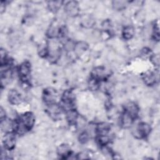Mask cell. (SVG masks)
<instances>
[{
    "instance_id": "cell-4",
    "label": "cell",
    "mask_w": 160,
    "mask_h": 160,
    "mask_svg": "<svg viewBox=\"0 0 160 160\" xmlns=\"http://www.w3.org/2000/svg\"><path fill=\"white\" fill-rule=\"evenodd\" d=\"M3 143L4 145V148L6 149L11 150L15 146L16 143V138L15 136L11 132H8L4 138Z\"/></svg>"
},
{
    "instance_id": "cell-1",
    "label": "cell",
    "mask_w": 160,
    "mask_h": 160,
    "mask_svg": "<svg viewBox=\"0 0 160 160\" xmlns=\"http://www.w3.org/2000/svg\"><path fill=\"white\" fill-rule=\"evenodd\" d=\"M19 121L26 128L27 131H28L31 129L33 126L35 119L32 113L30 112H27L22 115Z\"/></svg>"
},
{
    "instance_id": "cell-3",
    "label": "cell",
    "mask_w": 160,
    "mask_h": 160,
    "mask_svg": "<svg viewBox=\"0 0 160 160\" xmlns=\"http://www.w3.org/2000/svg\"><path fill=\"white\" fill-rule=\"evenodd\" d=\"M65 11L66 13L72 17L76 16L79 13V6L78 4L76 1H69L65 6Z\"/></svg>"
},
{
    "instance_id": "cell-10",
    "label": "cell",
    "mask_w": 160,
    "mask_h": 160,
    "mask_svg": "<svg viewBox=\"0 0 160 160\" xmlns=\"http://www.w3.org/2000/svg\"><path fill=\"white\" fill-rule=\"evenodd\" d=\"M57 153L61 158H67L71 154V149L68 144H61L57 149Z\"/></svg>"
},
{
    "instance_id": "cell-25",
    "label": "cell",
    "mask_w": 160,
    "mask_h": 160,
    "mask_svg": "<svg viewBox=\"0 0 160 160\" xmlns=\"http://www.w3.org/2000/svg\"><path fill=\"white\" fill-rule=\"evenodd\" d=\"M5 111L3 110V109L2 108H1V111H0V118H1V121L5 119Z\"/></svg>"
},
{
    "instance_id": "cell-24",
    "label": "cell",
    "mask_w": 160,
    "mask_h": 160,
    "mask_svg": "<svg viewBox=\"0 0 160 160\" xmlns=\"http://www.w3.org/2000/svg\"><path fill=\"white\" fill-rule=\"evenodd\" d=\"M125 3L126 2L124 1H114L113 2V6H114V8L116 9H122V8H123L124 7Z\"/></svg>"
},
{
    "instance_id": "cell-20",
    "label": "cell",
    "mask_w": 160,
    "mask_h": 160,
    "mask_svg": "<svg viewBox=\"0 0 160 160\" xmlns=\"http://www.w3.org/2000/svg\"><path fill=\"white\" fill-rule=\"evenodd\" d=\"M97 141L101 146H106L109 141V139L107 135H99Z\"/></svg>"
},
{
    "instance_id": "cell-5",
    "label": "cell",
    "mask_w": 160,
    "mask_h": 160,
    "mask_svg": "<svg viewBox=\"0 0 160 160\" xmlns=\"http://www.w3.org/2000/svg\"><path fill=\"white\" fill-rule=\"evenodd\" d=\"M139 109L138 106L133 102H128L124 107V112L130 115L133 119L136 118L138 115Z\"/></svg>"
},
{
    "instance_id": "cell-11",
    "label": "cell",
    "mask_w": 160,
    "mask_h": 160,
    "mask_svg": "<svg viewBox=\"0 0 160 160\" xmlns=\"http://www.w3.org/2000/svg\"><path fill=\"white\" fill-rule=\"evenodd\" d=\"M8 99L12 104H18L20 103L21 97L20 94L15 89H11L8 94Z\"/></svg>"
},
{
    "instance_id": "cell-13",
    "label": "cell",
    "mask_w": 160,
    "mask_h": 160,
    "mask_svg": "<svg viewBox=\"0 0 160 160\" xmlns=\"http://www.w3.org/2000/svg\"><path fill=\"white\" fill-rule=\"evenodd\" d=\"M78 114L73 109H69L66 112V119L70 124H75L78 121Z\"/></svg>"
},
{
    "instance_id": "cell-6",
    "label": "cell",
    "mask_w": 160,
    "mask_h": 160,
    "mask_svg": "<svg viewBox=\"0 0 160 160\" xmlns=\"http://www.w3.org/2000/svg\"><path fill=\"white\" fill-rule=\"evenodd\" d=\"M31 66L28 62H22L19 68V73L23 80H27V78L30 74Z\"/></svg>"
},
{
    "instance_id": "cell-16",
    "label": "cell",
    "mask_w": 160,
    "mask_h": 160,
    "mask_svg": "<svg viewBox=\"0 0 160 160\" xmlns=\"http://www.w3.org/2000/svg\"><path fill=\"white\" fill-rule=\"evenodd\" d=\"M110 130V126L106 122H101L97 126L96 131L99 135H107Z\"/></svg>"
},
{
    "instance_id": "cell-12",
    "label": "cell",
    "mask_w": 160,
    "mask_h": 160,
    "mask_svg": "<svg viewBox=\"0 0 160 160\" xmlns=\"http://www.w3.org/2000/svg\"><path fill=\"white\" fill-rule=\"evenodd\" d=\"M48 108V112L50 116L56 119L58 118L59 115L61 114V108L57 104H55L54 103H52L51 104L49 105Z\"/></svg>"
},
{
    "instance_id": "cell-17",
    "label": "cell",
    "mask_w": 160,
    "mask_h": 160,
    "mask_svg": "<svg viewBox=\"0 0 160 160\" xmlns=\"http://www.w3.org/2000/svg\"><path fill=\"white\" fill-rule=\"evenodd\" d=\"M1 128L3 131L9 132L10 129H14V122H12L9 119H4L1 121Z\"/></svg>"
},
{
    "instance_id": "cell-21",
    "label": "cell",
    "mask_w": 160,
    "mask_h": 160,
    "mask_svg": "<svg viewBox=\"0 0 160 160\" xmlns=\"http://www.w3.org/2000/svg\"><path fill=\"white\" fill-rule=\"evenodd\" d=\"M98 81H98L97 79H96L93 78H91V79H89V81L88 82V85H89V88L92 91L96 90L99 87Z\"/></svg>"
},
{
    "instance_id": "cell-2",
    "label": "cell",
    "mask_w": 160,
    "mask_h": 160,
    "mask_svg": "<svg viewBox=\"0 0 160 160\" xmlns=\"http://www.w3.org/2000/svg\"><path fill=\"white\" fill-rule=\"evenodd\" d=\"M151 132V127L150 126L144 122H140L136 129V133L139 135V138H145Z\"/></svg>"
},
{
    "instance_id": "cell-15",
    "label": "cell",
    "mask_w": 160,
    "mask_h": 160,
    "mask_svg": "<svg viewBox=\"0 0 160 160\" xmlns=\"http://www.w3.org/2000/svg\"><path fill=\"white\" fill-rule=\"evenodd\" d=\"M133 119L130 115L124 112L121 117V124L124 128H128L132 124Z\"/></svg>"
},
{
    "instance_id": "cell-23",
    "label": "cell",
    "mask_w": 160,
    "mask_h": 160,
    "mask_svg": "<svg viewBox=\"0 0 160 160\" xmlns=\"http://www.w3.org/2000/svg\"><path fill=\"white\" fill-rule=\"evenodd\" d=\"M88 139H89V134L86 132H82V133H81L79 137V141L82 144L86 143L88 141Z\"/></svg>"
},
{
    "instance_id": "cell-9",
    "label": "cell",
    "mask_w": 160,
    "mask_h": 160,
    "mask_svg": "<svg viewBox=\"0 0 160 160\" xmlns=\"http://www.w3.org/2000/svg\"><path fill=\"white\" fill-rule=\"evenodd\" d=\"M74 99V94L71 91L67 90L63 93L62 96V101L64 105L70 108L73 104Z\"/></svg>"
},
{
    "instance_id": "cell-22",
    "label": "cell",
    "mask_w": 160,
    "mask_h": 160,
    "mask_svg": "<svg viewBox=\"0 0 160 160\" xmlns=\"http://www.w3.org/2000/svg\"><path fill=\"white\" fill-rule=\"evenodd\" d=\"M61 2L60 1H51L49 2V7L51 11H56L61 6Z\"/></svg>"
},
{
    "instance_id": "cell-8",
    "label": "cell",
    "mask_w": 160,
    "mask_h": 160,
    "mask_svg": "<svg viewBox=\"0 0 160 160\" xmlns=\"http://www.w3.org/2000/svg\"><path fill=\"white\" fill-rule=\"evenodd\" d=\"M92 78L97 79L98 81L104 79L106 77V70L102 67H97L94 68L91 73Z\"/></svg>"
},
{
    "instance_id": "cell-18",
    "label": "cell",
    "mask_w": 160,
    "mask_h": 160,
    "mask_svg": "<svg viewBox=\"0 0 160 160\" xmlns=\"http://www.w3.org/2000/svg\"><path fill=\"white\" fill-rule=\"evenodd\" d=\"M88 48V46L86 42L83 41H80L74 45V49L76 54L79 55L82 52H84L85 51H86Z\"/></svg>"
},
{
    "instance_id": "cell-14",
    "label": "cell",
    "mask_w": 160,
    "mask_h": 160,
    "mask_svg": "<svg viewBox=\"0 0 160 160\" xmlns=\"http://www.w3.org/2000/svg\"><path fill=\"white\" fill-rule=\"evenodd\" d=\"M142 79L146 84L151 86L156 82V76L153 72L148 71L146 72L144 75H143Z\"/></svg>"
},
{
    "instance_id": "cell-19",
    "label": "cell",
    "mask_w": 160,
    "mask_h": 160,
    "mask_svg": "<svg viewBox=\"0 0 160 160\" xmlns=\"http://www.w3.org/2000/svg\"><path fill=\"white\" fill-rule=\"evenodd\" d=\"M134 34V29L131 26L125 27L122 31V36L126 39H131Z\"/></svg>"
},
{
    "instance_id": "cell-7",
    "label": "cell",
    "mask_w": 160,
    "mask_h": 160,
    "mask_svg": "<svg viewBox=\"0 0 160 160\" xmlns=\"http://www.w3.org/2000/svg\"><path fill=\"white\" fill-rule=\"evenodd\" d=\"M56 99V94L54 90L51 89H46L43 92V99L48 104H51L54 103V99Z\"/></svg>"
}]
</instances>
